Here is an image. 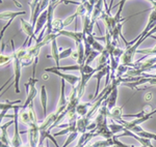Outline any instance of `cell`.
I'll use <instances>...</instances> for the list:
<instances>
[{
  "instance_id": "cell-1",
  "label": "cell",
  "mask_w": 156,
  "mask_h": 147,
  "mask_svg": "<svg viewBox=\"0 0 156 147\" xmlns=\"http://www.w3.org/2000/svg\"><path fill=\"white\" fill-rule=\"evenodd\" d=\"M20 22H21L22 31H23L27 36V38H26V41H25L23 46H25V44L27 43V41H28V38H29V42H28V44H27V48H30V47H31L30 46V45H31V39H34V41H36V44L37 42V36L36 35V32H34V27L32 26L31 23L26 22L24 19H21L20 20Z\"/></svg>"
},
{
  "instance_id": "cell-2",
  "label": "cell",
  "mask_w": 156,
  "mask_h": 147,
  "mask_svg": "<svg viewBox=\"0 0 156 147\" xmlns=\"http://www.w3.org/2000/svg\"><path fill=\"white\" fill-rule=\"evenodd\" d=\"M45 72H49V73H53L55 75H57V76L60 77V78L62 80H65L66 82H68V83H69L70 85H72L73 87L76 86V84H79L80 80H81L77 76H74V75H71V74H64L59 71H55V69H53L52 68H45Z\"/></svg>"
},
{
  "instance_id": "cell-3",
  "label": "cell",
  "mask_w": 156,
  "mask_h": 147,
  "mask_svg": "<svg viewBox=\"0 0 156 147\" xmlns=\"http://www.w3.org/2000/svg\"><path fill=\"white\" fill-rule=\"evenodd\" d=\"M20 121H22L25 124H28V125H34L36 124V115H34V106L32 104L29 106L28 111H22L20 112Z\"/></svg>"
},
{
  "instance_id": "cell-4",
  "label": "cell",
  "mask_w": 156,
  "mask_h": 147,
  "mask_svg": "<svg viewBox=\"0 0 156 147\" xmlns=\"http://www.w3.org/2000/svg\"><path fill=\"white\" fill-rule=\"evenodd\" d=\"M66 81L62 79V82H60V98L58 101V105H57V110L56 113L62 114L64 111L67 110L68 108V101L66 98V93H65V88H66Z\"/></svg>"
},
{
  "instance_id": "cell-5",
  "label": "cell",
  "mask_w": 156,
  "mask_h": 147,
  "mask_svg": "<svg viewBox=\"0 0 156 147\" xmlns=\"http://www.w3.org/2000/svg\"><path fill=\"white\" fill-rule=\"evenodd\" d=\"M14 56V55H12ZM14 84H15V91L16 93H19L20 92V87H19V83H20V79H21V68H22V63L21 61L19 60L18 58H15L14 57Z\"/></svg>"
},
{
  "instance_id": "cell-6",
  "label": "cell",
  "mask_w": 156,
  "mask_h": 147,
  "mask_svg": "<svg viewBox=\"0 0 156 147\" xmlns=\"http://www.w3.org/2000/svg\"><path fill=\"white\" fill-rule=\"evenodd\" d=\"M21 103V101H14V102H9V101H6V102H2L0 104V108H1V115H0V118L1 120H3V117L6 115L7 111L11 110V109H20L22 108L21 105H15V104H19Z\"/></svg>"
},
{
  "instance_id": "cell-7",
  "label": "cell",
  "mask_w": 156,
  "mask_h": 147,
  "mask_svg": "<svg viewBox=\"0 0 156 147\" xmlns=\"http://www.w3.org/2000/svg\"><path fill=\"white\" fill-rule=\"evenodd\" d=\"M59 35H64L70 38L74 39L75 44H79V43H83L84 39V34L82 31H69V30H62L58 32Z\"/></svg>"
},
{
  "instance_id": "cell-8",
  "label": "cell",
  "mask_w": 156,
  "mask_h": 147,
  "mask_svg": "<svg viewBox=\"0 0 156 147\" xmlns=\"http://www.w3.org/2000/svg\"><path fill=\"white\" fill-rule=\"evenodd\" d=\"M28 140L31 147H37V141H39V134H40V128H37V124L30 125L28 129Z\"/></svg>"
},
{
  "instance_id": "cell-9",
  "label": "cell",
  "mask_w": 156,
  "mask_h": 147,
  "mask_svg": "<svg viewBox=\"0 0 156 147\" xmlns=\"http://www.w3.org/2000/svg\"><path fill=\"white\" fill-rule=\"evenodd\" d=\"M47 21H48V12L44 11L42 12L41 15H40L39 19H37V25L36 27H34V32H36V35L37 33H41L43 31L42 29H45V27H46L47 25Z\"/></svg>"
},
{
  "instance_id": "cell-10",
  "label": "cell",
  "mask_w": 156,
  "mask_h": 147,
  "mask_svg": "<svg viewBox=\"0 0 156 147\" xmlns=\"http://www.w3.org/2000/svg\"><path fill=\"white\" fill-rule=\"evenodd\" d=\"M103 4H104V1H97L96 5L94 7V11H93L92 15H90V20H92V23L95 24L97 23L98 19H100L103 15Z\"/></svg>"
},
{
  "instance_id": "cell-11",
  "label": "cell",
  "mask_w": 156,
  "mask_h": 147,
  "mask_svg": "<svg viewBox=\"0 0 156 147\" xmlns=\"http://www.w3.org/2000/svg\"><path fill=\"white\" fill-rule=\"evenodd\" d=\"M117 99H118V86H115L114 88V90L112 91V93L109 94V96H108V98L106 99V101H105L103 104L106 105L108 110L112 111V109L115 107Z\"/></svg>"
},
{
  "instance_id": "cell-12",
  "label": "cell",
  "mask_w": 156,
  "mask_h": 147,
  "mask_svg": "<svg viewBox=\"0 0 156 147\" xmlns=\"http://www.w3.org/2000/svg\"><path fill=\"white\" fill-rule=\"evenodd\" d=\"M76 52H77V64L79 65H83L85 64V60H87V57H85V49H84V44L79 43L76 44Z\"/></svg>"
},
{
  "instance_id": "cell-13",
  "label": "cell",
  "mask_w": 156,
  "mask_h": 147,
  "mask_svg": "<svg viewBox=\"0 0 156 147\" xmlns=\"http://www.w3.org/2000/svg\"><path fill=\"white\" fill-rule=\"evenodd\" d=\"M93 106V103H90V102H89V103H79L76 108V113L78 116L80 117H84L87 116V114H89L90 112V107L92 108Z\"/></svg>"
},
{
  "instance_id": "cell-14",
  "label": "cell",
  "mask_w": 156,
  "mask_h": 147,
  "mask_svg": "<svg viewBox=\"0 0 156 147\" xmlns=\"http://www.w3.org/2000/svg\"><path fill=\"white\" fill-rule=\"evenodd\" d=\"M18 117H19V112H18V109H15V136H14V139H12V143L14 147H20L21 146V140L19 138V133H18Z\"/></svg>"
},
{
  "instance_id": "cell-15",
  "label": "cell",
  "mask_w": 156,
  "mask_h": 147,
  "mask_svg": "<svg viewBox=\"0 0 156 147\" xmlns=\"http://www.w3.org/2000/svg\"><path fill=\"white\" fill-rule=\"evenodd\" d=\"M47 58H52L55 61L56 66H59V51H58V47H57V42L56 39H54L51 43V55L47 56Z\"/></svg>"
},
{
  "instance_id": "cell-16",
  "label": "cell",
  "mask_w": 156,
  "mask_h": 147,
  "mask_svg": "<svg viewBox=\"0 0 156 147\" xmlns=\"http://www.w3.org/2000/svg\"><path fill=\"white\" fill-rule=\"evenodd\" d=\"M89 119L87 116L81 117L77 120V132L80 134H84L85 131L89 128Z\"/></svg>"
},
{
  "instance_id": "cell-17",
  "label": "cell",
  "mask_w": 156,
  "mask_h": 147,
  "mask_svg": "<svg viewBox=\"0 0 156 147\" xmlns=\"http://www.w3.org/2000/svg\"><path fill=\"white\" fill-rule=\"evenodd\" d=\"M26 14V12L25 11H22V12H1V14H0V18L1 20H12L15 19L16 17L18 16H22V15H25Z\"/></svg>"
},
{
  "instance_id": "cell-18",
  "label": "cell",
  "mask_w": 156,
  "mask_h": 147,
  "mask_svg": "<svg viewBox=\"0 0 156 147\" xmlns=\"http://www.w3.org/2000/svg\"><path fill=\"white\" fill-rule=\"evenodd\" d=\"M40 99H41V104L43 107V112L46 115L47 113V91L45 85L41 87V93H40Z\"/></svg>"
},
{
  "instance_id": "cell-19",
  "label": "cell",
  "mask_w": 156,
  "mask_h": 147,
  "mask_svg": "<svg viewBox=\"0 0 156 147\" xmlns=\"http://www.w3.org/2000/svg\"><path fill=\"white\" fill-rule=\"evenodd\" d=\"M55 71H81L82 65H79V64H75V65H69V66H53L52 68Z\"/></svg>"
},
{
  "instance_id": "cell-20",
  "label": "cell",
  "mask_w": 156,
  "mask_h": 147,
  "mask_svg": "<svg viewBox=\"0 0 156 147\" xmlns=\"http://www.w3.org/2000/svg\"><path fill=\"white\" fill-rule=\"evenodd\" d=\"M109 146L110 147L114 146V140H112V138L95 142V143L93 144V147H109Z\"/></svg>"
},
{
  "instance_id": "cell-21",
  "label": "cell",
  "mask_w": 156,
  "mask_h": 147,
  "mask_svg": "<svg viewBox=\"0 0 156 147\" xmlns=\"http://www.w3.org/2000/svg\"><path fill=\"white\" fill-rule=\"evenodd\" d=\"M11 61H14V56L11 55V56H7V55H4V54H1L0 56V62H1V66L3 65H7Z\"/></svg>"
},
{
  "instance_id": "cell-22",
  "label": "cell",
  "mask_w": 156,
  "mask_h": 147,
  "mask_svg": "<svg viewBox=\"0 0 156 147\" xmlns=\"http://www.w3.org/2000/svg\"><path fill=\"white\" fill-rule=\"evenodd\" d=\"M73 54V50L72 48H68V49H65L62 51L59 52V59H65V58H68V57H71Z\"/></svg>"
},
{
  "instance_id": "cell-23",
  "label": "cell",
  "mask_w": 156,
  "mask_h": 147,
  "mask_svg": "<svg viewBox=\"0 0 156 147\" xmlns=\"http://www.w3.org/2000/svg\"><path fill=\"white\" fill-rule=\"evenodd\" d=\"M99 56H100V53H99V52L93 51L92 53H90V55L87 57V60H85V64H87V65H90V62H92L93 60H95L96 58H98Z\"/></svg>"
},
{
  "instance_id": "cell-24",
  "label": "cell",
  "mask_w": 156,
  "mask_h": 147,
  "mask_svg": "<svg viewBox=\"0 0 156 147\" xmlns=\"http://www.w3.org/2000/svg\"><path fill=\"white\" fill-rule=\"evenodd\" d=\"M77 136H78V132H74V133L69 134V136H68V138H67L66 143L64 144V146H62V147H67L68 145H69V144H71L72 142L77 138Z\"/></svg>"
},
{
  "instance_id": "cell-25",
  "label": "cell",
  "mask_w": 156,
  "mask_h": 147,
  "mask_svg": "<svg viewBox=\"0 0 156 147\" xmlns=\"http://www.w3.org/2000/svg\"><path fill=\"white\" fill-rule=\"evenodd\" d=\"M77 17H78V16H77V14H76V12H74V14H73L72 16H69L68 18L65 19V20H64V27H66V26H68V25L71 24L72 22L77 18Z\"/></svg>"
},
{
  "instance_id": "cell-26",
  "label": "cell",
  "mask_w": 156,
  "mask_h": 147,
  "mask_svg": "<svg viewBox=\"0 0 156 147\" xmlns=\"http://www.w3.org/2000/svg\"><path fill=\"white\" fill-rule=\"evenodd\" d=\"M145 99L146 101H150V99H152V93H148L147 95L145 96Z\"/></svg>"
},
{
  "instance_id": "cell-27",
  "label": "cell",
  "mask_w": 156,
  "mask_h": 147,
  "mask_svg": "<svg viewBox=\"0 0 156 147\" xmlns=\"http://www.w3.org/2000/svg\"><path fill=\"white\" fill-rule=\"evenodd\" d=\"M154 114H156V109H155V110H152V112H151V113L150 114H148V117H149V118H151V117H152L153 115H154Z\"/></svg>"
},
{
  "instance_id": "cell-28",
  "label": "cell",
  "mask_w": 156,
  "mask_h": 147,
  "mask_svg": "<svg viewBox=\"0 0 156 147\" xmlns=\"http://www.w3.org/2000/svg\"><path fill=\"white\" fill-rule=\"evenodd\" d=\"M14 3L17 4V7H19V8H21V7H22V4L20 3V2H18V1H14Z\"/></svg>"
},
{
  "instance_id": "cell-29",
  "label": "cell",
  "mask_w": 156,
  "mask_h": 147,
  "mask_svg": "<svg viewBox=\"0 0 156 147\" xmlns=\"http://www.w3.org/2000/svg\"><path fill=\"white\" fill-rule=\"evenodd\" d=\"M112 147H115V146H112Z\"/></svg>"
}]
</instances>
